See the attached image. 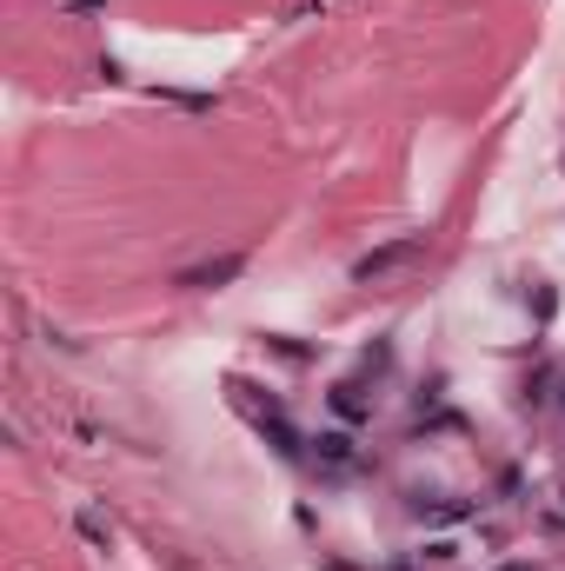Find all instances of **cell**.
Segmentation results:
<instances>
[{
	"instance_id": "7a4b0ae2",
	"label": "cell",
	"mask_w": 565,
	"mask_h": 571,
	"mask_svg": "<svg viewBox=\"0 0 565 571\" xmlns=\"http://www.w3.org/2000/svg\"><path fill=\"white\" fill-rule=\"evenodd\" d=\"M313 465L327 472V478H346V472L360 465V445H353V432H319V439H313Z\"/></svg>"
},
{
	"instance_id": "277c9868",
	"label": "cell",
	"mask_w": 565,
	"mask_h": 571,
	"mask_svg": "<svg viewBox=\"0 0 565 571\" xmlns=\"http://www.w3.org/2000/svg\"><path fill=\"white\" fill-rule=\"evenodd\" d=\"M499 571H539V564H499Z\"/></svg>"
},
{
	"instance_id": "3957f363",
	"label": "cell",
	"mask_w": 565,
	"mask_h": 571,
	"mask_svg": "<svg viewBox=\"0 0 565 571\" xmlns=\"http://www.w3.org/2000/svg\"><path fill=\"white\" fill-rule=\"evenodd\" d=\"M233 273H239V253L207 260V266H187V273H180V286H220V279H233Z\"/></svg>"
},
{
	"instance_id": "6da1fadb",
	"label": "cell",
	"mask_w": 565,
	"mask_h": 571,
	"mask_svg": "<svg viewBox=\"0 0 565 571\" xmlns=\"http://www.w3.org/2000/svg\"><path fill=\"white\" fill-rule=\"evenodd\" d=\"M426 253V233H407V239H392V247H373L366 260H353V279L366 286V279H386L392 266H407V260H420Z\"/></svg>"
}]
</instances>
